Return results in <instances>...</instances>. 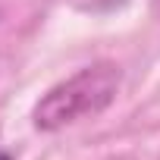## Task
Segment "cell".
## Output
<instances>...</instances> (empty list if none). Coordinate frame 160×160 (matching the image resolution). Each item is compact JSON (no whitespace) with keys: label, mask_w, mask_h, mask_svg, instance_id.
<instances>
[{"label":"cell","mask_w":160,"mask_h":160,"mask_svg":"<svg viewBox=\"0 0 160 160\" xmlns=\"http://www.w3.org/2000/svg\"><path fill=\"white\" fill-rule=\"evenodd\" d=\"M0 160H13V157H10V154H7V151H0Z\"/></svg>","instance_id":"obj_2"},{"label":"cell","mask_w":160,"mask_h":160,"mask_svg":"<svg viewBox=\"0 0 160 160\" xmlns=\"http://www.w3.org/2000/svg\"><path fill=\"white\" fill-rule=\"evenodd\" d=\"M119 91V69L113 63H94L53 85L32 110V122L38 132H57L85 116H98L113 104Z\"/></svg>","instance_id":"obj_1"}]
</instances>
